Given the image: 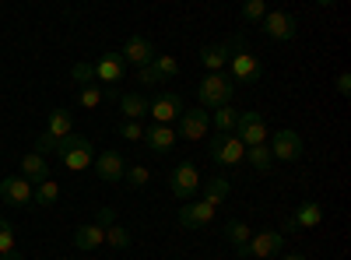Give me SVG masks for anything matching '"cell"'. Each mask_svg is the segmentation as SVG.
<instances>
[{"instance_id": "1", "label": "cell", "mask_w": 351, "mask_h": 260, "mask_svg": "<svg viewBox=\"0 0 351 260\" xmlns=\"http://www.w3.org/2000/svg\"><path fill=\"white\" fill-rule=\"evenodd\" d=\"M228 74H232V81H236V84H256L263 78L260 56L243 39H232L228 43Z\"/></svg>"}, {"instance_id": "2", "label": "cell", "mask_w": 351, "mask_h": 260, "mask_svg": "<svg viewBox=\"0 0 351 260\" xmlns=\"http://www.w3.org/2000/svg\"><path fill=\"white\" fill-rule=\"evenodd\" d=\"M53 155H60L64 169L84 172V169H92V162H95V141H88L81 134H71L64 141H56V152Z\"/></svg>"}, {"instance_id": "3", "label": "cell", "mask_w": 351, "mask_h": 260, "mask_svg": "<svg viewBox=\"0 0 351 260\" xmlns=\"http://www.w3.org/2000/svg\"><path fill=\"white\" fill-rule=\"evenodd\" d=\"M232 95H236V81H232L228 74H208L197 84V102L208 113H215L221 106H232Z\"/></svg>"}, {"instance_id": "4", "label": "cell", "mask_w": 351, "mask_h": 260, "mask_svg": "<svg viewBox=\"0 0 351 260\" xmlns=\"http://www.w3.org/2000/svg\"><path fill=\"white\" fill-rule=\"evenodd\" d=\"M208 158L232 169V165H239V162L246 158V144H243L236 134H215V137L208 141Z\"/></svg>"}, {"instance_id": "5", "label": "cell", "mask_w": 351, "mask_h": 260, "mask_svg": "<svg viewBox=\"0 0 351 260\" xmlns=\"http://www.w3.org/2000/svg\"><path fill=\"white\" fill-rule=\"evenodd\" d=\"M236 134L246 148H256V144H267L271 141V134H267V120L260 117L256 109H246V113H239V120H236Z\"/></svg>"}, {"instance_id": "6", "label": "cell", "mask_w": 351, "mask_h": 260, "mask_svg": "<svg viewBox=\"0 0 351 260\" xmlns=\"http://www.w3.org/2000/svg\"><path fill=\"white\" fill-rule=\"evenodd\" d=\"M263 28V36L274 39V43H288V39H295L299 36V18L291 14V11H267L260 21Z\"/></svg>"}, {"instance_id": "7", "label": "cell", "mask_w": 351, "mask_h": 260, "mask_svg": "<svg viewBox=\"0 0 351 260\" xmlns=\"http://www.w3.org/2000/svg\"><path fill=\"white\" fill-rule=\"evenodd\" d=\"M200 169L186 158V162H180L172 172H169V190L176 193V197H183V200H190V197H197L200 193Z\"/></svg>"}, {"instance_id": "8", "label": "cell", "mask_w": 351, "mask_h": 260, "mask_svg": "<svg viewBox=\"0 0 351 260\" xmlns=\"http://www.w3.org/2000/svg\"><path fill=\"white\" fill-rule=\"evenodd\" d=\"M267 148H271V155H274L278 162H302L306 141H302V134H295V130H278Z\"/></svg>"}, {"instance_id": "9", "label": "cell", "mask_w": 351, "mask_h": 260, "mask_svg": "<svg viewBox=\"0 0 351 260\" xmlns=\"http://www.w3.org/2000/svg\"><path fill=\"white\" fill-rule=\"evenodd\" d=\"M211 130V113L208 109H183L180 113V130H176V137H183V141H204Z\"/></svg>"}, {"instance_id": "10", "label": "cell", "mask_w": 351, "mask_h": 260, "mask_svg": "<svg viewBox=\"0 0 351 260\" xmlns=\"http://www.w3.org/2000/svg\"><path fill=\"white\" fill-rule=\"evenodd\" d=\"M183 109H186V106H183V99L176 95V92H158V95L152 99V106H148V117H152L155 123H162V127H172V120H180Z\"/></svg>"}, {"instance_id": "11", "label": "cell", "mask_w": 351, "mask_h": 260, "mask_svg": "<svg viewBox=\"0 0 351 260\" xmlns=\"http://www.w3.org/2000/svg\"><path fill=\"white\" fill-rule=\"evenodd\" d=\"M120 56H123V64L148 67V64L155 60V56H158V49H155V43H152V39H144V36H130V39L123 43Z\"/></svg>"}, {"instance_id": "12", "label": "cell", "mask_w": 351, "mask_h": 260, "mask_svg": "<svg viewBox=\"0 0 351 260\" xmlns=\"http://www.w3.org/2000/svg\"><path fill=\"white\" fill-rule=\"evenodd\" d=\"M285 246V236L278 233V228H263V233H253L250 246H246V257H256V260H267L274 253H281Z\"/></svg>"}, {"instance_id": "13", "label": "cell", "mask_w": 351, "mask_h": 260, "mask_svg": "<svg viewBox=\"0 0 351 260\" xmlns=\"http://www.w3.org/2000/svg\"><path fill=\"white\" fill-rule=\"evenodd\" d=\"M0 200L11 204V208L32 204V183L21 180V176H4V180H0Z\"/></svg>"}, {"instance_id": "14", "label": "cell", "mask_w": 351, "mask_h": 260, "mask_svg": "<svg viewBox=\"0 0 351 260\" xmlns=\"http://www.w3.org/2000/svg\"><path fill=\"white\" fill-rule=\"evenodd\" d=\"M92 67H95V81L106 84V88H112V84H116V81H123V74H127V64H123V56H120V53H106V56H99Z\"/></svg>"}, {"instance_id": "15", "label": "cell", "mask_w": 351, "mask_h": 260, "mask_svg": "<svg viewBox=\"0 0 351 260\" xmlns=\"http://www.w3.org/2000/svg\"><path fill=\"white\" fill-rule=\"evenodd\" d=\"M215 218H218V211L208 208L204 200H186V204L180 208V225L183 228H208V225H215Z\"/></svg>"}, {"instance_id": "16", "label": "cell", "mask_w": 351, "mask_h": 260, "mask_svg": "<svg viewBox=\"0 0 351 260\" xmlns=\"http://www.w3.org/2000/svg\"><path fill=\"white\" fill-rule=\"evenodd\" d=\"M95 172H99V180L102 183H120L123 180V172H127V158L120 155V152H102V155H95Z\"/></svg>"}, {"instance_id": "17", "label": "cell", "mask_w": 351, "mask_h": 260, "mask_svg": "<svg viewBox=\"0 0 351 260\" xmlns=\"http://www.w3.org/2000/svg\"><path fill=\"white\" fill-rule=\"evenodd\" d=\"M176 130L172 127H162V123H152V127H144V144H148V152H155V155H165V152H172L176 148Z\"/></svg>"}, {"instance_id": "18", "label": "cell", "mask_w": 351, "mask_h": 260, "mask_svg": "<svg viewBox=\"0 0 351 260\" xmlns=\"http://www.w3.org/2000/svg\"><path fill=\"white\" fill-rule=\"evenodd\" d=\"M74 246H77L81 253H92V250L106 246V228H102V225H95V222L77 225V228H74Z\"/></svg>"}, {"instance_id": "19", "label": "cell", "mask_w": 351, "mask_h": 260, "mask_svg": "<svg viewBox=\"0 0 351 260\" xmlns=\"http://www.w3.org/2000/svg\"><path fill=\"white\" fill-rule=\"evenodd\" d=\"M225 239L232 243V250H236L239 257H246V246H250V239H253V225L243 222V218L225 222Z\"/></svg>"}, {"instance_id": "20", "label": "cell", "mask_w": 351, "mask_h": 260, "mask_svg": "<svg viewBox=\"0 0 351 260\" xmlns=\"http://www.w3.org/2000/svg\"><path fill=\"white\" fill-rule=\"evenodd\" d=\"M18 176L28 180V183H43V180H49V158H43V155H36V152L21 155V172H18Z\"/></svg>"}, {"instance_id": "21", "label": "cell", "mask_w": 351, "mask_h": 260, "mask_svg": "<svg viewBox=\"0 0 351 260\" xmlns=\"http://www.w3.org/2000/svg\"><path fill=\"white\" fill-rule=\"evenodd\" d=\"M228 190H232V187H228V180H225V176H211L208 183H200V200H204L208 208H215V211H218V208L225 204Z\"/></svg>"}, {"instance_id": "22", "label": "cell", "mask_w": 351, "mask_h": 260, "mask_svg": "<svg viewBox=\"0 0 351 260\" xmlns=\"http://www.w3.org/2000/svg\"><path fill=\"white\" fill-rule=\"evenodd\" d=\"M43 134L53 137V141L71 137V134H74V113H71V109H53V113H49V127H46Z\"/></svg>"}, {"instance_id": "23", "label": "cell", "mask_w": 351, "mask_h": 260, "mask_svg": "<svg viewBox=\"0 0 351 260\" xmlns=\"http://www.w3.org/2000/svg\"><path fill=\"white\" fill-rule=\"evenodd\" d=\"M200 64L208 67V74H221L228 67V43H211L200 49Z\"/></svg>"}, {"instance_id": "24", "label": "cell", "mask_w": 351, "mask_h": 260, "mask_svg": "<svg viewBox=\"0 0 351 260\" xmlns=\"http://www.w3.org/2000/svg\"><path fill=\"white\" fill-rule=\"evenodd\" d=\"M148 106H152V99L148 95H141V92H123L120 95V109H123V120H144L148 117Z\"/></svg>"}, {"instance_id": "25", "label": "cell", "mask_w": 351, "mask_h": 260, "mask_svg": "<svg viewBox=\"0 0 351 260\" xmlns=\"http://www.w3.org/2000/svg\"><path fill=\"white\" fill-rule=\"evenodd\" d=\"M0 260H25L18 250V233L8 218H0Z\"/></svg>"}, {"instance_id": "26", "label": "cell", "mask_w": 351, "mask_h": 260, "mask_svg": "<svg viewBox=\"0 0 351 260\" xmlns=\"http://www.w3.org/2000/svg\"><path fill=\"white\" fill-rule=\"evenodd\" d=\"M116 88H102V84H84V88L77 92V106L81 109H99L106 99H112Z\"/></svg>"}, {"instance_id": "27", "label": "cell", "mask_w": 351, "mask_h": 260, "mask_svg": "<svg viewBox=\"0 0 351 260\" xmlns=\"http://www.w3.org/2000/svg\"><path fill=\"white\" fill-rule=\"evenodd\" d=\"M243 162H250V165H253V172H260V176H267V172L274 169V155H271L267 144H256V148H246V158H243Z\"/></svg>"}, {"instance_id": "28", "label": "cell", "mask_w": 351, "mask_h": 260, "mask_svg": "<svg viewBox=\"0 0 351 260\" xmlns=\"http://www.w3.org/2000/svg\"><path fill=\"white\" fill-rule=\"evenodd\" d=\"M291 222H295L299 228H316L319 222H324V208H319L316 200H306V204L291 215Z\"/></svg>"}, {"instance_id": "29", "label": "cell", "mask_w": 351, "mask_h": 260, "mask_svg": "<svg viewBox=\"0 0 351 260\" xmlns=\"http://www.w3.org/2000/svg\"><path fill=\"white\" fill-rule=\"evenodd\" d=\"M236 120H239V109H232V106H221V109L211 113L215 134H232V130H236Z\"/></svg>"}, {"instance_id": "30", "label": "cell", "mask_w": 351, "mask_h": 260, "mask_svg": "<svg viewBox=\"0 0 351 260\" xmlns=\"http://www.w3.org/2000/svg\"><path fill=\"white\" fill-rule=\"evenodd\" d=\"M56 197H60V187H56V180H43V183L32 187V204H39V208L56 204Z\"/></svg>"}, {"instance_id": "31", "label": "cell", "mask_w": 351, "mask_h": 260, "mask_svg": "<svg viewBox=\"0 0 351 260\" xmlns=\"http://www.w3.org/2000/svg\"><path fill=\"white\" fill-rule=\"evenodd\" d=\"M152 71L158 74V81H172V78H180V60L169 56V53H158L152 60Z\"/></svg>"}, {"instance_id": "32", "label": "cell", "mask_w": 351, "mask_h": 260, "mask_svg": "<svg viewBox=\"0 0 351 260\" xmlns=\"http://www.w3.org/2000/svg\"><path fill=\"white\" fill-rule=\"evenodd\" d=\"M123 183L127 187H134V190H141V187H148L152 183V169L148 165H141V162H127V172H123Z\"/></svg>"}, {"instance_id": "33", "label": "cell", "mask_w": 351, "mask_h": 260, "mask_svg": "<svg viewBox=\"0 0 351 260\" xmlns=\"http://www.w3.org/2000/svg\"><path fill=\"white\" fill-rule=\"evenodd\" d=\"M106 246H112V250H130V246H134V236L127 233L123 225H106Z\"/></svg>"}, {"instance_id": "34", "label": "cell", "mask_w": 351, "mask_h": 260, "mask_svg": "<svg viewBox=\"0 0 351 260\" xmlns=\"http://www.w3.org/2000/svg\"><path fill=\"white\" fill-rule=\"evenodd\" d=\"M239 14H243L250 25H260L263 14H267V4H263V0H246V4L239 8Z\"/></svg>"}, {"instance_id": "35", "label": "cell", "mask_w": 351, "mask_h": 260, "mask_svg": "<svg viewBox=\"0 0 351 260\" xmlns=\"http://www.w3.org/2000/svg\"><path fill=\"white\" fill-rule=\"evenodd\" d=\"M71 78L81 84V88H84V84H95V67H92V64H84V60H77V64L71 67Z\"/></svg>"}, {"instance_id": "36", "label": "cell", "mask_w": 351, "mask_h": 260, "mask_svg": "<svg viewBox=\"0 0 351 260\" xmlns=\"http://www.w3.org/2000/svg\"><path fill=\"white\" fill-rule=\"evenodd\" d=\"M120 137H123V141H144V123L123 120V123H120Z\"/></svg>"}, {"instance_id": "37", "label": "cell", "mask_w": 351, "mask_h": 260, "mask_svg": "<svg viewBox=\"0 0 351 260\" xmlns=\"http://www.w3.org/2000/svg\"><path fill=\"white\" fill-rule=\"evenodd\" d=\"M137 81H141V84H162L158 74L152 71V64H148V67H137Z\"/></svg>"}, {"instance_id": "38", "label": "cell", "mask_w": 351, "mask_h": 260, "mask_svg": "<svg viewBox=\"0 0 351 260\" xmlns=\"http://www.w3.org/2000/svg\"><path fill=\"white\" fill-rule=\"evenodd\" d=\"M116 222V208H99V215H95V225H112Z\"/></svg>"}, {"instance_id": "39", "label": "cell", "mask_w": 351, "mask_h": 260, "mask_svg": "<svg viewBox=\"0 0 351 260\" xmlns=\"http://www.w3.org/2000/svg\"><path fill=\"white\" fill-rule=\"evenodd\" d=\"M334 88H337L341 95H348V92H351V74H348V71H344V74H337V84H334Z\"/></svg>"}, {"instance_id": "40", "label": "cell", "mask_w": 351, "mask_h": 260, "mask_svg": "<svg viewBox=\"0 0 351 260\" xmlns=\"http://www.w3.org/2000/svg\"><path fill=\"white\" fill-rule=\"evenodd\" d=\"M278 233H281V236H285V233H299V225H295V222H291V218H285V225L278 228Z\"/></svg>"}, {"instance_id": "41", "label": "cell", "mask_w": 351, "mask_h": 260, "mask_svg": "<svg viewBox=\"0 0 351 260\" xmlns=\"http://www.w3.org/2000/svg\"><path fill=\"white\" fill-rule=\"evenodd\" d=\"M281 260H306L302 253H288V257H281Z\"/></svg>"}]
</instances>
